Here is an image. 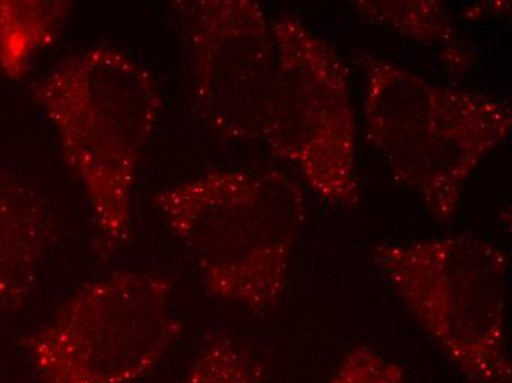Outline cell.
Returning a JSON list of instances; mask_svg holds the SVG:
<instances>
[{
  "label": "cell",
  "mask_w": 512,
  "mask_h": 383,
  "mask_svg": "<svg viewBox=\"0 0 512 383\" xmlns=\"http://www.w3.org/2000/svg\"><path fill=\"white\" fill-rule=\"evenodd\" d=\"M155 204L208 294L256 316L276 310L308 213L293 177L273 168H218L162 189Z\"/></svg>",
  "instance_id": "obj_1"
},
{
  "label": "cell",
  "mask_w": 512,
  "mask_h": 383,
  "mask_svg": "<svg viewBox=\"0 0 512 383\" xmlns=\"http://www.w3.org/2000/svg\"><path fill=\"white\" fill-rule=\"evenodd\" d=\"M65 163L86 193L96 249L109 258L133 235V193L161 98L152 77L111 46L71 56L36 86Z\"/></svg>",
  "instance_id": "obj_2"
},
{
  "label": "cell",
  "mask_w": 512,
  "mask_h": 383,
  "mask_svg": "<svg viewBox=\"0 0 512 383\" xmlns=\"http://www.w3.org/2000/svg\"><path fill=\"white\" fill-rule=\"evenodd\" d=\"M357 62L368 140L393 180L451 224L471 174L511 135V102L430 82L370 52Z\"/></svg>",
  "instance_id": "obj_3"
},
{
  "label": "cell",
  "mask_w": 512,
  "mask_h": 383,
  "mask_svg": "<svg viewBox=\"0 0 512 383\" xmlns=\"http://www.w3.org/2000/svg\"><path fill=\"white\" fill-rule=\"evenodd\" d=\"M374 263L418 325L468 383H511L510 260L480 236L380 244Z\"/></svg>",
  "instance_id": "obj_4"
},
{
  "label": "cell",
  "mask_w": 512,
  "mask_h": 383,
  "mask_svg": "<svg viewBox=\"0 0 512 383\" xmlns=\"http://www.w3.org/2000/svg\"><path fill=\"white\" fill-rule=\"evenodd\" d=\"M271 28L277 70L261 142L295 168L323 204L355 208L357 118L348 67L301 18L283 14Z\"/></svg>",
  "instance_id": "obj_5"
},
{
  "label": "cell",
  "mask_w": 512,
  "mask_h": 383,
  "mask_svg": "<svg viewBox=\"0 0 512 383\" xmlns=\"http://www.w3.org/2000/svg\"><path fill=\"white\" fill-rule=\"evenodd\" d=\"M173 286L149 273L89 283L23 344L43 383H134L179 339Z\"/></svg>",
  "instance_id": "obj_6"
},
{
  "label": "cell",
  "mask_w": 512,
  "mask_h": 383,
  "mask_svg": "<svg viewBox=\"0 0 512 383\" xmlns=\"http://www.w3.org/2000/svg\"><path fill=\"white\" fill-rule=\"evenodd\" d=\"M173 11L206 127L226 142H261L277 70L276 40L261 3L179 0Z\"/></svg>",
  "instance_id": "obj_7"
},
{
  "label": "cell",
  "mask_w": 512,
  "mask_h": 383,
  "mask_svg": "<svg viewBox=\"0 0 512 383\" xmlns=\"http://www.w3.org/2000/svg\"><path fill=\"white\" fill-rule=\"evenodd\" d=\"M53 242L55 220L43 193L0 171V316L30 300Z\"/></svg>",
  "instance_id": "obj_8"
},
{
  "label": "cell",
  "mask_w": 512,
  "mask_h": 383,
  "mask_svg": "<svg viewBox=\"0 0 512 383\" xmlns=\"http://www.w3.org/2000/svg\"><path fill=\"white\" fill-rule=\"evenodd\" d=\"M354 11L365 23L386 28L436 52L443 67L464 73L474 64L470 46L461 39L446 6L436 0H361Z\"/></svg>",
  "instance_id": "obj_9"
},
{
  "label": "cell",
  "mask_w": 512,
  "mask_h": 383,
  "mask_svg": "<svg viewBox=\"0 0 512 383\" xmlns=\"http://www.w3.org/2000/svg\"><path fill=\"white\" fill-rule=\"evenodd\" d=\"M70 11L67 2H0V67L21 77L40 49L51 45Z\"/></svg>",
  "instance_id": "obj_10"
},
{
  "label": "cell",
  "mask_w": 512,
  "mask_h": 383,
  "mask_svg": "<svg viewBox=\"0 0 512 383\" xmlns=\"http://www.w3.org/2000/svg\"><path fill=\"white\" fill-rule=\"evenodd\" d=\"M181 383H267L264 367L227 333L206 336Z\"/></svg>",
  "instance_id": "obj_11"
},
{
  "label": "cell",
  "mask_w": 512,
  "mask_h": 383,
  "mask_svg": "<svg viewBox=\"0 0 512 383\" xmlns=\"http://www.w3.org/2000/svg\"><path fill=\"white\" fill-rule=\"evenodd\" d=\"M329 383H407L395 363L368 345H358L343 358Z\"/></svg>",
  "instance_id": "obj_12"
}]
</instances>
